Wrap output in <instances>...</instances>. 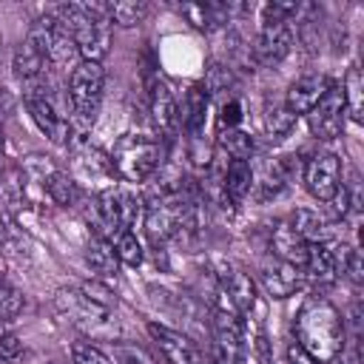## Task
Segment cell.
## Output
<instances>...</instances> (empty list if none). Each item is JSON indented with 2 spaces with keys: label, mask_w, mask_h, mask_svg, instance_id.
I'll use <instances>...</instances> for the list:
<instances>
[{
  "label": "cell",
  "mask_w": 364,
  "mask_h": 364,
  "mask_svg": "<svg viewBox=\"0 0 364 364\" xmlns=\"http://www.w3.org/2000/svg\"><path fill=\"white\" fill-rule=\"evenodd\" d=\"M293 333L296 344L316 364H330L344 350V318L324 296L304 299V304L296 313Z\"/></svg>",
  "instance_id": "obj_1"
},
{
  "label": "cell",
  "mask_w": 364,
  "mask_h": 364,
  "mask_svg": "<svg viewBox=\"0 0 364 364\" xmlns=\"http://www.w3.org/2000/svg\"><path fill=\"white\" fill-rule=\"evenodd\" d=\"M74 37L80 60L102 63L111 46V23L102 3H65L54 14Z\"/></svg>",
  "instance_id": "obj_2"
},
{
  "label": "cell",
  "mask_w": 364,
  "mask_h": 364,
  "mask_svg": "<svg viewBox=\"0 0 364 364\" xmlns=\"http://www.w3.org/2000/svg\"><path fill=\"white\" fill-rule=\"evenodd\" d=\"M57 307L63 316H68L71 324H77L85 333H108L111 327V299L97 296V287L60 290Z\"/></svg>",
  "instance_id": "obj_3"
},
{
  "label": "cell",
  "mask_w": 364,
  "mask_h": 364,
  "mask_svg": "<svg viewBox=\"0 0 364 364\" xmlns=\"http://www.w3.org/2000/svg\"><path fill=\"white\" fill-rule=\"evenodd\" d=\"M139 210V199L122 188H105L94 196V225H97V236L111 242L117 233L131 230L134 219Z\"/></svg>",
  "instance_id": "obj_4"
},
{
  "label": "cell",
  "mask_w": 364,
  "mask_h": 364,
  "mask_svg": "<svg viewBox=\"0 0 364 364\" xmlns=\"http://www.w3.org/2000/svg\"><path fill=\"white\" fill-rule=\"evenodd\" d=\"M159 159H162V148L151 136L125 134L117 142V148H114V165H117V173L125 182H142V179H148L159 168Z\"/></svg>",
  "instance_id": "obj_5"
},
{
  "label": "cell",
  "mask_w": 364,
  "mask_h": 364,
  "mask_svg": "<svg viewBox=\"0 0 364 364\" xmlns=\"http://www.w3.org/2000/svg\"><path fill=\"white\" fill-rule=\"evenodd\" d=\"M102 88H105L102 63L80 60L71 68V77H68V100H71V108H74V114L80 119L94 122V117L100 111V102H102Z\"/></svg>",
  "instance_id": "obj_6"
},
{
  "label": "cell",
  "mask_w": 364,
  "mask_h": 364,
  "mask_svg": "<svg viewBox=\"0 0 364 364\" xmlns=\"http://www.w3.org/2000/svg\"><path fill=\"white\" fill-rule=\"evenodd\" d=\"M191 222V205L176 193H159L145 205V233L154 245L168 242Z\"/></svg>",
  "instance_id": "obj_7"
},
{
  "label": "cell",
  "mask_w": 364,
  "mask_h": 364,
  "mask_svg": "<svg viewBox=\"0 0 364 364\" xmlns=\"http://www.w3.org/2000/svg\"><path fill=\"white\" fill-rule=\"evenodd\" d=\"M26 40H31V43L46 54V60L54 63V65H71V63H77V57H80L71 31H68L57 17H40V20L31 26V31H28Z\"/></svg>",
  "instance_id": "obj_8"
},
{
  "label": "cell",
  "mask_w": 364,
  "mask_h": 364,
  "mask_svg": "<svg viewBox=\"0 0 364 364\" xmlns=\"http://www.w3.org/2000/svg\"><path fill=\"white\" fill-rule=\"evenodd\" d=\"M307 125H310V134L316 139L327 142V139L341 136V131H344V88H341V82L330 80L324 97L307 114Z\"/></svg>",
  "instance_id": "obj_9"
},
{
  "label": "cell",
  "mask_w": 364,
  "mask_h": 364,
  "mask_svg": "<svg viewBox=\"0 0 364 364\" xmlns=\"http://www.w3.org/2000/svg\"><path fill=\"white\" fill-rule=\"evenodd\" d=\"M213 341H216V364H245V330L242 316L230 307H219L213 313Z\"/></svg>",
  "instance_id": "obj_10"
},
{
  "label": "cell",
  "mask_w": 364,
  "mask_h": 364,
  "mask_svg": "<svg viewBox=\"0 0 364 364\" xmlns=\"http://www.w3.org/2000/svg\"><path fill=\"white\" fill-rule=\"evenodd\" d=\"M26 108L31 114V119L37 122V128L57 145L68 142V134H71V122L57 111V105L51 102V97L46 94V88H37L31 85L26 91Z\"/></svg>",
  "instance_id": "obj_11"
},
{
  "label": "cell",
  "mask_w": 364,
  "mask_h": 364,
  "mask_svg": "<svg viewBox=\"0 0 364 364\" xmlns=\"http://www.w3.org/2000/svg\"><path fill=\"white\" fill-rule=\"evenodd\" d=\"M304 185L318 202H330L341 188V159L330 151L313 154L304 165Z\"/></svg>",
  "instance_id": "obj_12"
},
{
  "label": "cell",
  "mask_w": 364,
  "mask_h": 364,
  "mask_svg": "<svg viewBox=\"0 0 364 364\" xmlns=\"http://www.w3.org/2000/svg\"><path fill=\"white\" fill-rule=\"evenodd\" d=\"M290 46H293V31L287 23H262L253 54L262 65H276L290 54Z\"/></svg>",
  "instance_id": "obj_13"
},
{
  "label": "cell",
  "mask_w": 364,
  "mask_h": 364,
  "mask_svg": "<svg viewBox=\"0 0 364 364\" xmlns=\"http://www.w3.org/2000/svg\"><path fill=\"white\" fill-rule=\"evenodd\" d=\"M148 330L156 338L168 364H205L199 347L188 336H182L179 330H171V327H162V324H148Z\"/></svg>",
  "instance_id": "obj_14"
},
{
  "label": "cell",
  "mask_w": 364,
  "mask_h": 364,
  "mask_svg": "<svg viewBox=\"0 0 364 364\" xmlns=\"http://www.w3.org/2000/svg\"><path fill=\"white\" fill-rule=\"evenodd\" d=\"M327 85H330V80L321 77V74H304V77H299V80L287 88L284 108H287L293 117H299V114L307 117V114L316 108V102L324 97Z\"/></svg>",
  "instance_id": "obj_15"
},
{
  "label": "cell",
  "mask_w": 364,
  "mask_h": 364,
  "mask_svg": "<svg viewBox=\"0 0 364 364\" xmlns=\"http://www.w3.org/2000/svg\"><path fill=\"white\" fill-rule=\"evenodd\" d=\"M262 284L267 290V296L273 299H287L293 296L299 287H301V270L282 262V259H273V262H264L262 267Z\"/></svg>",
  "instance_id": "obj_16"
},
{
  "label": "cell",
  "mask_w": 364,
  "mask_h": 364,
  "mask_svg": "<svg viewBox=\"0 0 364 364\" xmlns=\"http://www.w3.org/2000/svg\"><path fill=\"white\" fill-rule=\"evenodd\" d=\"M148 105H151V117H154L156 128L168 134L176 125L179 111H176V100H173V94L162 77H154L148 82Z\"/></svg>",
  "instance_id": "obj_17"
},
{
  "label": "cell",
  "mask_w": 364,
  "mask_h": 364,
  "mask_svg": "<svg viewBox=\"0 0 364 364\" xmlns=\"http://www.w3.org/2000/svg\"><path fill=\"white\" fill-rule=\"evenodd\" d=\"M270 247H273V256L293 264V267H304V259H307V242L290 228V222H282L273 236H270Z\"/></svg>",
  "instance_id": "obj_18"
},
{
  "label": "cell",
  "mask_w": 364,
  "mask_h": 364,
  "mask_svg": "<svg viewBox=\"0 0 364 364\" xmlns=\"http://www.w3.org/2000/svg\"><path fill=\"white\" fill-rule=\"evenodd\" d=\"M290 228H293L307 245H327V242L336 236L330 219L321 216L318 210H310V208H299V210L293 213Z\"/></svg>",
  "instance_id": "obj_19"
},
{
  "label": "cell",
  "mask_w": 364,
  "mask_h": 364,
  "mask_svg": "<svg viewBox=\"0 0 364 364\" xmlns=\"http://www.w3.org/2000/svg\"><path fill=\"white\" fill-rule=\"evenodd\" d=\"M222 284H225L228 307H230L233 313L245 316V313L253 310V304H256V284H253V279H250L247 273H242V270H230V273L225 276Z\"/></svg>",
  "instance_id": "obj_20"
},
{
  "label": "cell",
  "mask_w": 364,
  "mask_h": 364,
  "mask_svg": "<svg viewBox=\"0 0 364 364\" xmlns=\"http://www.w3.org/2000/svg\"><path fill=\"white\" fill-rule=\"evenodd\" d=\"M301 276H307L316 284H333L338 276L333 250L327 245H307V259H304Z\"/></svg>",
  "instance_id": "obj_21"
},
{
  "label": "cell",
  "mask_w": 364,
  "mask_h": 364,
  "mask_svg": "<svg viewBox=\"0 0 364 364\" xmlns=\"http://www.w3.org/2000/svg\"><path fill=\"white\" fill-rule=\"evenodd\" d=\"M205 117H208V91H205L202 85H191L188 94H185L179 119H182L185 131H188L193 139L202 136V131H205Z\"/></svg>",
  "instance_id": "obj_22"
},
{
  "label": "cell",
  "mask_w": 364,
  "mask_h": 364,
  "mask_svg": "<svg viewBox=\"0 0 364 364\" xmlns=\"http://www.w3.org/2000/svg\"><path fill=\"white\" fill-rule=\"evenodd\" d=\"M222 188L228 193V199L233 202H242L250 188H253V168L247 159H230L225 165V173H222Z\"/></svg>",
  "instance_id": "obj_23"
},
{
  "label": "cell",
  "mask_w": 364,
  "mask_h": 364,
  "mask_svg": "<svg viewBox=\"0 0 364 364\" xmlns=\"http://www.w3.org/2000/svg\"><path fill=\"white\" fill-rule=\"evenodd\" d=\"M46 63H48L46 54H43L31 40H23V43L17 46V51H14V74H17L20 80L31 82V85L40 80Z\"/></svg>",
  "instance_id": "obj_24"
},
{
  "label": "cell",
  "mask_w": 364,
  "mask_h": 364,
  "mask_svg": "<svg viewBox=\"0 0 364 364\" xmlns=\"http://www.w3.org/2000/svg\"><path fill=\"white\" fill-rule=\"evenodd\" d=\"M105 9V17L111 26H122V28H131L136 23H142L148 17V3L142 0H119V3H102Z\"/></svg>",
  "instance_id": "obj_25"
},
{
  "label": "cell",
  "mask_w": 364,
  "mask_h": 364,
  "mask_svg": "<svg viewBox=\"0 0 364 364\" xmlns=\"http://www.w3.org/2000/svg\"><path fill=\"white\" fill-rule=\"evenodd\" d=\"M344 88V114H350L355 122L364 119V82H361V71L358 65H353L347 71V77L341 80Z\"/></svg>",
  "instance_id": "obj_26"
},
{
  "label": "cell",
  "mask_w": 364,
  "mask_h": 364,
  "mask_svg": "<svg viewBox=\"0 0 364 364\" xmlns=\"http://www.w3.org/2000/svg\"><path fill=\"white\" fill-rule=\"evenodd\" d=\"M182 14L188 17V23L199 31H210L222 23V14H225V6H216V3H182Z\"/></svg>",
  "instance_id": "obj_27"
},
{
  "label": "cell",
  "mask_w": 364,
  "mask_h": 364,
  "mask_svg": "<svg viewBox=\"0 0 364 364\" xmlns=\"http://www.w3.org/2000/svg\"><path fill=\"white\" fill-rule=\"evenodd\" d=\"M85 262H88V267H91L94 273H100V276H114V273H117L114 247H111V242H105V239H100V236H94V239L88 242Z\"/></svg>",
  "instance_id": "obj_28"
},
{
  "label": "cell",
  "mask_w": 364,
  "mask_h": 364,
  "mask_svg": "<svg viewBox=\"0 0 364 364\" xmlns=\"http://www.w3.org/2000/svg\"><path fill=\"white\" fill-rule=\"evenodd\" d=\"M111 247H114L117 262H122V264H128V267L142 264V245H139V239L134 236V230L117 233V236L111 239Z\"/></svg>",
  "instance_id": "obj_29"
},
{
  "label": "cell",
  "mask_w": 364,
  "mask_h": 364,
  "mask_svg": "<svg viewBox=\"0 0 364 364\" xmlns=\"http://www.w3.org/2000/svg\"><path fill=\"white\" fill-rule=\"evenodd\" d=\"M296 125V117L282 105V108H270L264 117V128L270 134V139H284Z\"/></svg>",
  "instance_id": "obj_30"
},
{
  "label": "cell",
  "mask_w": 364,
  "mask_h": 364,
  "mask_svg": "<svg viewBox=\"0 0 364 364\" xmlns=\"http://www.w3.org/2000/svg\"><path fill=\"white\" fill-rule=\"evenodd\" d=\"M222 145L228 148L230 159H247L253 154V136L239 131V128H230L225 136H222Z\"/></svg>",
  "instance_id": "obj_31"
},
{
  "label": "cell",
  "mask_w": 364,
  "mask_h": 364,
  "mask_svg": "<svg viewBox=\"0 0 364 364\" xmlns=\"http://www.w3.org/2000/svg\"><path fill=\"white\" fill-rule=\"evenodd\" d=\"M23 310V296L20 290L0 273V318H11Z\"/></svg>",
  "instance_id": "obj_32"
},
{
  "label": "cell",
  "mask_w": 364,
  "mask_h": 364,
  "mask_svg": "<svg viewBox=\"0 0 364 364\" xmlns=\"http://www.w3.org/2000/svg\"><path fill=\"white\" fill-rule=\"evenodd\" d=\"M114 361L117 364H156L145 347H136L128 341H114Z\"/></svg>",
  "instance_id": "obj_33"
},
{
  "label": "cell",
  "mask_w": 364,
  "mask_h": 364,
  "mask_svg": "<svg viewBox=\"0 0 364 364\" xmlns=\"http://www.w3.org/2000/svg\"><path fill=\"white\" fill-rule=\"evenodd\" d=\"M71 364H111V355H105L91 341H74L71 344Z\"/></svg>",
  "instance_id": "obj_34"
},
{
  "label": "cell",
  "mask_w": 364,
  "mask_h": 364,
  "mask_svg": "<svg viewBox=\"0 0 364 364\" xmlns=\"http://www.w3.org/2000/svg\"><path fill=\"white\" fill-rule=\"evenodd\" d=\"M228 85H230V71L222 68V65H213V68H210V77H208V82H205L202 88L210 94V91H225Z\"/></svg>",
  "instance_id": "obj_35"
},
{
  "label": "cell",
  "mask_w": 364,
  "mask_h": 364,
  "mask_svg": "<svg viewBox=\"0 0 364 364\" xmlns=\"http://www.w3.org/2000/svg\"><path fill=\"white\" fill-rule=\"evenodd\" d=\"M219 122H222L228 131H230V128H236V125L242 122V105H239V100H228V102L222 105Z\"/></svg>",
  "instance_id": "obj_36"
},
{
  "label": "cell",
  "mask_w": 364,
  "mask_h": 364,
  "mask_svg": "<svg viewBox=\"0 0 364 364\" xmlns=\"http://www.w3.org/2000/svg\"><path fill=\"white\" fill-rule=\"evenodd\" d=\"M20 353V341L14 336H3L0 338V358H14Z\"/></svg>",
  "instance_id": "obj_37"
},
{
  "label": "cell",
  "mask_w": 364,
  "mask_h": 364,
  "mask_svg": "<svg viewBox=\"0 0 364 364\" xmlns=\"http://www.w3.org/2000/svg\"><path fill=\"white\" fill-rule=\"evenodd\" d=\"M287 364H316V361H313V358L293 341V344L287 347Z\"/></svg>",
  "instance_id": "obj_38"
},
{
  "label": "cell",
  "mask_w": 364,
  "mask_h": 364,
  "mask_svg": "<svg viewBox=\"0 0 364 364\" xmlns=\"http://www.w3.org/2000/svg\"><path fill=\"white\" fill-rule=\"evenodd\" d=\"M253 347H256V355H259V361H262V364H270V353H267V338H264V333H259V336H256Z\"/></svg>",
  "instance_id": "obj_39"
},
{
  "label": "cell",
  "mask_w": 364,
  "mask_h": 364,
  "mask_svg": "<svg viewBox=\"0 0 364 364\" xmlns=\"http://www.w3.org/2000/svg\"><path fill=\"white\" fill-rule=\"evenodd\" d=\"M11 247V230L6 228V222L0 219V250H9Z\"/></svg>",
  "instance_id": "obj_40"
},
{
  "label": "cell",
  "mask_w": 364,
  "mask_h": 364,
  "mask_svg": "<svg viewBox=\"0 0 364 364\" xmlns=\"http://www.w3.org/2000/svg\"><path fill=\"white\" fill-rule=\"evenodd\" d=\"M0 154H3V131H0Z\"/></svg>",
  "instance_id": "obj_41"
},
{
  "label": "cell",
  "mask_w": 364,
  "mask_h": 364,
  "mask_svg": "<svg viewBox=\"0 0 364 364\" xmlns=\"http://www.w3.org/2000/svg\"><path fill=\"white\" fill-rule=\"evenodd\" d=\"M51 364H63V361H51Z\"/></svg>",
  "instance_id": "obj_42"
},
{
  "label": "cell",
  "mask_w": 364,
  "mask_h": 364,
  "mask_svg": "<svg viewBox=\"0 0 364 364\" xmlns=\"http://www.w3.org/2000/svg\"><path fill=\"white\" fill-rule=\"evenodd\" d=\"M0 46H3V37H0Z\"/></svg>",
  "instance_id": "obj_43"
}]
</instances>
